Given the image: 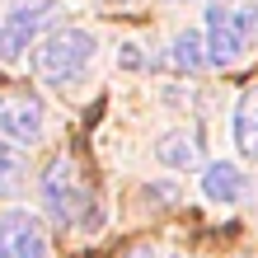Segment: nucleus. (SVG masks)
Segmentation results:
<instances>
[{"label": "nucleus", "instance_id": "1", "mask_svg": "<svg viewBox=\"0 0 258 258\" xmlns=\"http://www.w3.org/2000/svg\"><path fill=\"white\" fill-rule=\"evenodd\" d=\"M258 38V5H211L207 10V61L235 66L249 52V42Z\"/></svg>", "mask_w": 258, "mask_h": 258}, {"label": "nucleus", "instance_id": "2", "mask_svg": "<svg viewBox=\"0 0 258 258\" xmlns=\"http://www.w3.org/2000/svg\"><path fill=\"white\" fill-rule=\"evenodd\" d=\"M94 52H99V42H94L89 28H61V33H52L38 47V71H42L47 85H61L66 89V85H75L89 71Z\"/></svg>", "mask_w": 258, "mask_h": 258}, {"label": "nucleus", "instance_id": "3", "mask_svg": "<svg viewBox=\"0 0 258 258\" xmlns=\"http://www.w3.org/2000/svg\"><path fill=\"white\" fill-rule=\"evenodd\" d=\"M52 14H56V0H24V5H14L5 14V24H0V61H19L24 47L42 33V24Z\"/></svg>", "mask_w": 258, "mask_h": 258}, {"label": "nucleus", "instance_id": "4", "mask_svg": "<svg viewBox=\"0 0 258 258\" xmlns=\"http://www.w3.org/2000/svg\"><path fill=\"white\" fill-rule=\"evenodd\" d=\"M0 258H47V235L33 211H5L0 216Z\"/></svg>", "mask_w": 258, "mask_h": 258}, {"label": "nucleus", "instance_id": "5", "mask_svg": "<svg viewBox=\"0 0 258 258\" xmlns=\"http://www.w3.org/2000/svg\"><path fill=\"white\" fill-rule=\"evenodd\" d=\"M0 141L10 146L42 141V103L33 94H0Z\"/></svg>", "mask_w": 258, "mask_h": 258}, {"label": "nucleus", "instance_id": "6", "mask_svg": "<svg viewBox=\"0 0 258 258\" xmlns=\"http://www.w3.org/2000/svg\"><path fill=\"white\" fill-rule=\"evenodd\" d=\"M42 197H47V211L56 221H80V211H85V188L75 183V169H71V160H56L47 178H42Z\"/></svg>", "mask_w": 258, "mask_h": 258}, {"label": "nucleus", "instance_id": "7", "mask_svg": "<svg viewBox=\"0 0 258 258\" xmlns=\"http://www.w3.org/2000/svg\"><path fill=\"white\" fill-rule=\"evenodd\" d=\"M202 197L207 202H221V207L239 202V197H244V174H239L230 160H211L202 169Z\"/></svg>", "mask_w": 258, "mask_h": 258}, {"label": "nucleus", "instance_id": "8", "mask_svg": "<svg viewBox=\"0 0 258 258\" xmlns=\"http://www.w3.org/2000/svg\"><path fill=\"white\" fill-rule=\"evenodd\" d=\"M235 146L244 160H258V85L244 89L235 103Z\"/></svg>", "mask_w": 258, "mask_h": 258}, {"label": "nucleus", "instance_id": "9", "mask_svg": "<svg viewBox=\"0 0 258 258\" xmlns=\"http://www.w3.org/2000/svg\"><path fill=\"white\" fill-rule=\"evenodd\" d=\"M155 160L164 164V169H178V174H183V169L197 164V141H192L188 132H164L160 141H155Z\"/></svg>", "mask_w": 258, "mask_h": 258}, {"label": "nucleus", "instance_id": "10", "mask_svg": "<svg viewBox=\"0 0 258 258\" xmlns=\"http://www.w3.org/2000/svg\"><path fill=\"white\" fill-rule=\"evenodd\" d=\"M174 66L178 71H202L207 66V38L202 33H192V28H183V33L174 38Z\"/></svg>", "mask_w": 258, "mask_h": 258}, {"label": "nucleus", "instance_id": "11", "mask_svg": "<svg viewBox=\"0 0 258 258\" xmlns=\"http://www.w3.org/2000/svg\"><path fill=\"white\" fill-rule=\"evenodd\" d=\"M14 169H19V155H14V146H10V141H0V192L10 188Z\"/></svg>", "mask_w": 258, "mask_h": 258}, {"label": "nucleus", "instance_id": "12", "mask_svg": "<svg viewBox=\"0 0 258 258\" xmlns=\"http://www.w3.org/2000/svg\"><path fill=\"white\" fill-rule=\"evenodd\" d=\"M127 258H160V253H155V249H150V244H141V249H132Z\"/></svg>", "mask_w": 258, "mask_h": 258}]
</instances>
